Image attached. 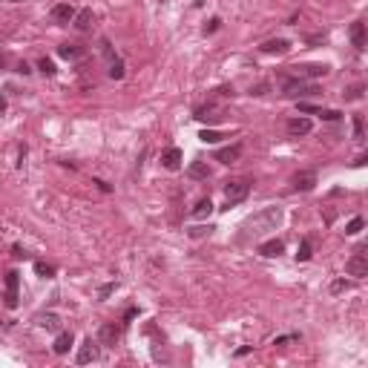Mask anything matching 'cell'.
<instances>
[{
    "instance_id": "cell-1",
    "label": "cell",
    "mask_w": 368,
    "mask_h": 368,
    "mask_svg": "<svg viewBox=\"0 0 368 368\" xmlns=\"http://www.w3.org/2000/svg\"><path fill=\"white\" fill-rule=\"evenodd\" d=\"M282 222V210L279 207H265L262 213L250 216L245 225H242V242L250 239V236H262L268 230H276V225Z\"/></svg>"
},
{
    "instance_id": "cell-2",
    "label": "cell",
    "mask_w": 368,
    "mask_h": 368,
    "mask_svg": "<svg viewBox=\"0 0 368 368\" xmlns=\"http://www.w3.org/2000/svg\"><path fill=\"white\" fill-rule=\"evenodd\" d=\"M250 184H253L250 179H236V181H228V184H225V199H228V207L248 199Z\"/></svg>"
},
{
    "instance_id": "cell-3",
    "label": "cell",
    "mask_w": 368,
    "mask_h": 368,
    "mask_svg": "<svg viewBox=\"0 0 368 368\" xmlns=\"http://www.w3.org/2000/svg\"><path fill=\"white\" fill-rule=\"evenodd\" d=\"M345 270H348L351 276H368V253L365 248H357L354 250V256L348 259V265H345Z\"/></svg>"
},
{
    "instance_id": "cell-4",
    "label": "cell",
    "mask_w": 368,
    "mask_h": 368,
    "mask_svg": "<svg viewBox=\"0 0 368 368\" xmlns=\"http://www.w3.org/2000/svg\"><path fill=\"white\" fill-rule=\"evenodd\" d=\"M290 75L293 78H322V75H328V66L325 63H302V66H290Z\"/></svg>"
},
{
    "instance_id": "cell-5",
    "label": "cell",
    "mask_w": 368,
    "mask_h": 368,
    "mask_svg": "<svg viewBox=\"0 0 368 368\" xmlns=\"http://www.w3.org/2000/svg\"><path fill=\"white\" fill-rule=\"evenodd\" d=\"M121 334H124V328L115 325V322H104V325L98 328V339L104 342V345H112V348L121 342Z\"/></svg>"
},
{
    "instance_id": "cell-6",
    "label": "cell",
    "mask_w": 368,
    "mask_h": 368,
    "mask_svg": "<svg viewBox=\"0 0 368 368\" xmlns=\"http://www.w3.org/2000/svg\"><path fill=\"white\" fill-rule=\"evenodd\" d=\"M75 6L72 3H58V6H52V20L55 23H60V26H66V23H72L75 20Z\"/></svg>"
},
{
    "instance_id": "cell-7",
    "label": "cell",
    "mask_w": 368,
    "mask_h": 368,
    "mask_svg": "<svg viewBox=\"0 0 368 368\" xmlns=\"http://www.w3.org/2000/svg\"><path fill=\"white\" fill-rule=\"evenodd\" d=\"M6 305L9 308L18 305V270H9L6 273Z\"/></svg>"
},
{
    "instance_id": "cell-8",
    "label": "cell",
    "mask_w": 368,
    "mask_h": 368,
    "mask_svg": "<svg viewBox=\"0 0 368 368\" xmlns=\"http://www.w3.org/2000/svg\"><path fill=\"white\" fill-rule=\"evenodd\" d=\"M311 129H314V124H311V118H290L288 121V132L293 135V138H299V135H308Z\"/></svg>"
},
{
    "instance_id": "cell-9",
    "label": "cell",
    "mask_w": 368,
    "mask_h": 368,
    "mask_svg": "<svg viewBox=\"0 0 368 368\" xmlns=\"http://www.w3.org/2000/svg\"><path fill=\"white\" fill-rule=\"evenodd\" d=\"M98 359V345H92V339H84V345L78 351V365H87V362H95Z\"/></svg>"
},
{
    "instance_id": "cell-10",
    "label": "cell",
    "mask_w": 368,
    "mask_h": 368,
    "mask_svg": "<svg viewBox=\"0 0 368 368\" xmlns=\"http://www.w3.org/2000/svg\"><path fill=\"white\" fill-rule=\"evenodd\" d=\"M290 49V43L285 38H276V40H265L262 43V52L265 55H285V52Z\"/></svg>"
},
{
    "instance_id": "cell-11",
    "label": "cell",
    "mask_w": 368,
    "mask_h": 368,
    "mask_svg": "<svg viewBox=\"0 0 368 368\" xmlns=\"http://www.w3.org/2000/svg\"><path fill=\"white\" fill-rule=\"evenodd\" d=\"M161 164H164L167 170H179L181 167V150L179 147L164 150V153H161Z\"/></svg>"
},
{
    "instance_id": "cell-12",
    "label": "cell",
    "mask_w": 368,
    "mask_h": 368,
    "mask_svg": "<svg viewBox=\"0 0 368 368\" xmlns=\"http://www.w3.org/2000/svg\"><path fill=\"white\" fill-rule=\"evenodd\" d=\"M92 23H95V15H92V9L78 12V15H75V20H72V26H75L78 32H90Z\"/></svg>"
},
{
    "instance_id": "cell-13",
    "label": "cell",
    "mask_w": 368,
    "mask_h": 368,
    "mask_svg": "<svg viewBox=\"0 0 368 368\" xmlns=\"http://www.w3.org/2000/svg\"><path fill=\"white\" fill-rule=\"evenodd\" d=\"M314 184H317V173H311V170L293 176V187L297 190H314Z\"/></svg>"
},
{
    "instance_id": "cell-14",
    "label": "cell",
    "mask_w": 368,
    "mask_h": 368,
    "mask_svg": "<svg viewBox=\"0 0 368 368\" xmlns=\"http://www.w3.org/2000/svg\"><path fill=\"white\" fill-rule=\"evenodd\" d=\"M242 156V147L239 144H233V147H225L216 153V161H222V164H233V161H239Z\"/></svg>"
},
{
    "instance_id": "cell-15",
    "label": "cell",
    "mask_w": 368,
    "mask_h": 368,
    "mask_svg": "<svg viewBox=\"0 0 368 368\" xmlns=\"http://www.w3.org/2000/svg\"><path fill=\"white\" fill-rule=\"evenodd\" d=\"M282 250H285V245H282V239H270V242H262V245H259V253H262V256H268V259L279 256Z\"/></svg>"
},
{
    "instance_id": "cell-16",
    "label": "cell",
    "mask_w": 368,
    "mask_h": 368,
    "mask_svg": "<svg viewBox=\"0 0 368 368\" xmlns=\"http://www.w3.org/2000/svg\"><path fill=\"white\" fill-rule=\"evenodd\" d=\"M351 40H354L357 49H365V23H362V20H357V23L351 26Z\"/></svg>"
},
{
    "instance_id": "cell-17",
    "label": "cell",
    "mask_w": 368,
    "mask_h": 368,
    "mask_svg": "<svg viewBox=\"0 0 368 368\" xmlns=\"http://www.w3.org/2000/svg\"><path fill=\"white\" fill-rule=\"evenodd\" d=\"M72 348V334L69 331H63V334H58V339H55V345H52V351L55 354H66V351Z\"/></svg>"
},
{
    "instance_id": "cell-18",
    "label": "cell",
    "mask_w": 368,
    "mask_h": 368,
    "mask_svg": "<svg viewBox=\"0 0 368 368\" xmlns=\"http://www.w3.org/2000/svg\"><path fill=\"white\" fill-rule=\"evenodd\" d=\"M196 118L201 121V124H213V121H219V110L216 107H201V110H196Z\"/></svg>"
},
{
    "instance_id": "cell-19",
    "label": "cell",
    "mask_w": 368,
    "mask_h": 368,
    "mask_svg": "<svg viewBox=\"0 0 368 368\" xmlns=\"http://www.w3.org/2000/svg\"><path fill=\"white\" fill-rule=\"evenodd\" d=\"M38 325L46 331H58L60 328V319L55 314H38Z\"/></svg>"
},
{
    "instance_id": "cell-20",
    "label": "cell",
    "mask_w": 368,
    "mask_h": 368,
    "mask_svg": "<svg viewBox=\"0 0 368 368\" xmlns=\"http://www.w3.org/2000/svg\"><path fill=\"white\" fill-rule=\"evenodd\" d=\"M187 173L193 176V179H210V167L204 164V161H193Z\"/></svg>"
},
{
    "instance_id": "cell-21",
    "label": "cell",
    "mask_w": 368,
    "mask_h": 368,
    "mask_svg": "<svg viewBox=\"0 0 368 368\" xmlns=\"http://www.w3.org/2000/svg\"><path fill=\"white\" fill-rule=\"evenodd\" d=\"M81 46H75V43H63V46H58V55L60 58H66V60H75V58H81Z\"/></svg>"
},
{
    "instance_id": "cell-22",
    "label": "cell",
    "mask_w": 368,
    "mask_h": 368,
    "mask_svg": "<svg viewBox=\"0 0 368 368\" xmlns=\"http://www.w3.org/2000/svg\"><path fill=\"white\" fill-rule=\"evenodd\" d=\"M210 213H213V201L210 199H201L199 204L193 207V216H196V219H207Z\"/></svg>"
},
{
    "instance_id": "cell-23",
    "label": "cell",
    "mask_w": 368,
    "mask_h": 368,
    "mask_svg": "<svg viewBox=\"0 0 368 368\" xmlns=\"http://www.w3.org/2000/svg\"><path fill=\"white\" fill-rule=\"evenodd\" d=\"M110 78H112V81H121V78H124V60L115 58V60L110 63Z\"/></svg>"
},
{
    "instance_id": "cell-24",
    "label": "cell",
    "mask_w": 368,
    "mask_h": 368,
    "mask_svg": "<svg viewBox=\"0 0 368 368\" xmlns=\"http://www.w3.org/2000/svg\"><path fill=\"white\" fill-rule=\"evenodd\" d=\"M362 228H365V222L359 219V216H354V219H351L348 225H345V233H348V236H357V233H359Z\"/></svg>"
},
{
    "instance_id": "cell-25",
    "label": "cell",
    "mask_w": 368,
    "mask_h": 368,
    "mask_svg": "<svg viewBox=\"0 0 368 368\" xmlns=\"http://www.w3.org/2000/svg\"><path fill=\"white\" fill-rule=\"evenodd\" d=\"M38 69L43 72V75H55V63H52L49 58H40L38 60Z\"/></svg>"
},
{
    "instance_id": "cell-26",
    "label": "cell",
    "mask_w": 368,
    "mask_h": 368,
    "mask_svg": "<svg viewBox=\"0 0 368 368\" xmlns=\"http://www.w3.org/2000/svg\"><path fill=\"white\" fill-rule=\"evenodd\" d=\"M35 270H38L43 279H52V273H55V268H52V265H43V262H35Z\"/></svg>"
},
{
    "instance_id": "cell-27",
    "label": "cell",
    "mask_w": 368,
    "mask_h": 368,
    "mask_svg": "<svg viewBox=\"0 0 368 368\" xmlns=\"http://www.w3.org/2000/svg\"><path fill=\"white\" fill-rule=\"evenodd\" d=\"M199 138L204 141V144H216V141H219L222 135H219V132H216V129H204V132H201Z\"/></svg>"
},
{
    "instance_id": "cell-28",
    "label": "cell",
    "mask_w": 368,
    "mask_h": 368,
    "mask_svg": "<svg viewBox=\"0 0 368 368\" xmlns=\"http://www.w3.org/2000/svg\"><path fill=\"white\" fill-rule=\"evenodd\" d=\"M297 259H299V262H308V259H311V242H302V245H299Z\"/></svg>"
},
{
    "instance_id": "cell-29",
    "label": "cell",
    "mask_w": 368,
    "mask_h": 368,
    "mask_svg": "<svg viewBox=\"0 0 368 368\" xmlns=\"http://www.w3.org/2000/svg\"><path fill=\"white\" fill-rule=\"evenodd\" d=\"M359 98H362V87H359V84H357V87H351V90L345 92V101H359Z\"/></svg>"
},
{
    "instance_id": "cell-30",
    "label": "cell",
    "mask_w": 368,
    "mask_h": 368,
    "mask_svg": "<svg viewBox=\"0 0 368 368\" xmlns=\"http://www.w3.org/2000/svg\"><path fill=\"white\" fill-rule=\"evenodd\" d=\"M210 230H213L210 225L207 228H190V236H193V239H201V236H210Z\"/></svg>"
},
{
    "instance_id": "cell-31",
    "label": "cell",
    "mask_w": 368,
    "mask_h": 368,
    "mask_svg": "<svg viewBox=\"0 0 368 368\" xmlns=\"http://www.w3.org/2000/svg\"><path fill=\"white\" fill-rule=\"evenodd\" d=\"M342 290H348V282H345V279H337V282H331V293H342Z\"/></svg>"
},
{
    "instance_id": "cell-32",
    "label": "cell",
    "mask_w": 368,
    "mask_h": 368,
    "mask_svg": "<svg viewBox=\"0 0 368 368\" xmlns=\"http://www.w3.org/2000/svg\"><path fill=\"white\" fill-rule=\"evenodd\" d=\"M325 121H337V118H342V112H337V110H325V112H319Z\"/></svg>"
},
{
    "instance_id": "cell-33",
    "label": "cell",
    "mask_w": 368,
    "mask_h": 368,
    "mask_svg": "<svg viewBox=\"0 0 368 368\" xmlns=\"http://www.w3.org/2000/svg\"><path fill=\"white\" fill-rule=\"evenodd\" d=\"M354 135L362 138V115H354Z\"/></svg>"
},
{
    "instance_id": "cell-34",
    "label": "cell",
    "mask_w": 368,
    "mask_h": 368,
    "mask_svg": "<svg viewBox=\"0 0 368 368\" xmlns=\"http://www.w3.org/2000/svg\"><path fill=\"white\" fill-rule=\"evenodd\" d=\"M219 23H222L219 18H210V23L204 26V32H216V29H219Z\"/></svg>"
},
{
    "instance_id": "cell-35",
    "label": "cell",
    "mask_w": 368,
    "mask_h": 368,
    "mask_svg": "<svg viewBox=\"0 0 368 368\" xmlns=\"http://www.w3.org/2000/svg\"><path fill=\"white\" fill-rule=\"evenodd\" d=\"M265 90H268V84H259V87L250 90V95H265Z\"/></svg>"
},
{
    "instance_id": "cell-36",
    "label": "cell",
    "mask_w": 368,
    "mask_h": 368,
    "mask_svg": "<svg viewBox=\"0 0 368 368\" xmlns=\"http://www.w3.org/2000/svg\"><path fill=\"white\" fill-rule=\"evenodd\" d=\"M112 290H115V285H104V288H101V297H110Z\"/></svg>"
},
{
    "instance_id": "cell-37",
    "label": "cell",
    "mask_w": 368,
    "mask_h": 368,
    "mask_svg": "<svg viewBox=\"0 0 368 368\" xmlns=\"http://www.w3.org/2000/svg\"><path fill=\"white\" fill-rule=\"evenodd\" d=\"M95 184H98V187L104 190V193H110V184H107V181H101V179H95Z\"/></svg>"
},
{
    "instance_id": "cell-38",
    "label": "cell",
    "mask_w": 368,
    "mask_h": 368,
    "mask_svg": "<svg viewBox=\"0 0 368 368\" xmlns=\"http://www.w3.org/2000/svg\"><path fill=\"white\" fill-rule=\"evenodd\" d=\"M3 107H6V101H3V95H0V112H3Z\"/></svg>"
},
{
    "instance_id": "cell-39",
    "label": "cell",
    "mask_w": 368,
    "mask_h": 368,
    "mask_svg": "<svg viewBox=\"0 0 368 368\" xmlns=\"http://www.w3.org/2000/svg\"><path fill=\"white\" fill-rule=\"evenodd\" d=\"M3 66H6V58H3V55H0V69H3Z\"/></svg>"
}]
</instances>
